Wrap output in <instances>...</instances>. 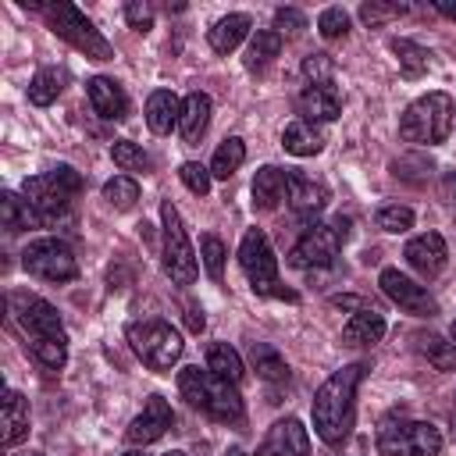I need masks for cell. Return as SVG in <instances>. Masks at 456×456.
I'll return each mask as SVG.
<instances>
[{
  "mask_svg": "<svg viewBox=\"0 0 456 456\" xmlns=\"http://www.w3.org/2000/svg\"><path fill=\"white\" fill-rule=\"evenodd\" d=\"M289 192V171L274 167V164H264L256 175H253V207L256 210H274Z\"/></svg>",
  "mask_w": 456,
  "mask_h": 456,
  "instance_id": "cell-22",
  "label": "cell"
},
{
  "mask_svg": "<svg viewBox=\"0 0 456 456\" xmlns=\"http://www.w3.org/2000/svg\"><path fill=\"white\" fill-rule=\"evenodd\" d=\"M239 267L249 278V289L256 296H274V299L296 303V292L278 281V256H274L271 239H267L264 228H249L242 235V242H239Z\"/></svg>",
  "mask_w": 456,
  "mask_h": 456,
  "instance_id": "cell-6",
  "label": "cell"
},
{
  "mask_svg": "<svg viewBox=\"0 0 456 456\" xmlns=\"http://www.w3.org/2000/svg\"><path fill=\"white\" fill-rule=\"evenodd\" d=\"M0 210H4V228H7L11 235H18V232H25V228H36V224H46V221L28 207V200H18L14 192H4V196H0Z\"/></svg>",
  "mask_w": 456,
  "mask_h": 456,
  "instance_id": "cell-30",
  "label": "cell"
},
{
  "mask_svg": "<svg viewBox=\"0 0 456 456\" xmlns=\"http://www.w3.org/2000/svg\"><path fill=\"white\" fill-rule=\"evenodd\" d=\"M435 11H438V14H445V18H452V21H456V0H435Z\"/></svg>",
  "mask_w": 456,
  "mask_h": 456,
  "instance_id": "cell-49",
  "label": "cell"
},
{
  "mask_svg": "<svg viewBox=\"0 0 456 456\" xmlns=\"http://www.w3.org/2000/svg\"><path fill=\"white\" fill-rule=\"evenodd\" d=\"M317 32H321L324 39H342V36L349 32V14H346L342 7H324V11L317 14Z\"/></svg>",
  "mask_w": 456,
  "mask_h": 456,
  "instance_id": "cell-41",
  "label": "cell"
},
{
  "mask_svg": "<svg viewBox=\"0 0 456 456\" xmlns=\"http://www.w3.org/2000/svg\"><path fill=\"white\" fill-rule=\"evenodd\" d=\"M385 338V317L370 306V310H360L353 314L346 324H342V342L346 346H374Z\"/></svg>",
  "mask_w": 456,
  "mask_h": 456,
  "instance_id": "cell-25",
  "label": "cell"
},
{
  "mask_svg": "<svg viewBox=\"0 0 456 456\" xmlns=\"http://www.w3.org/2000/svg\"><path fill=\"white\" fill-rule=\"evenodd\" d=\"M185 321H189V328H192V331H203V324H207V321H203V310H196V306H189Z\"/></svg>",
  "mask_w": 456,
  "mask_h": 456,
  "instance_id": "cell-48",
  "label": "cell"
},
{
  "mask_svg": "<svg viewBox=\"0 0 456 456\" xmlns=\"http://www.w3.org/2000/svg\"><path fill=\"white\" fill-rule=\"evenodd\" d=\"M306 452H310V435H306V428H303L296 417H285V420L271 424V431L264 435V442H260V449H256L253 456H306ZM228 456H249V452L232 449Z\"/></svg>",
  "mask_w": 456,
  "mask_h": 456,
  "instance_id": "cell-14",
  "label": "cell"
},
{
  "mask_svg": "<svg viewBox=\"0 0 456 456\" xmlns=\"http://www.w3.org/2000/svg\"><path fill=\"white\" fill-rule=\"evenodd\" d=\"M331 75H335V61H331L328 53H310V57L303 61V78H306V86L331 82Z\"/></svg>",
  "mask_w": 456,
  "mask_h": 456,
  "instance_id": "cell-43",
  "label": "cell"
},
{
  "mask_svg": "<svg viewBox=\"0 0 456 456\" xmlns=\"http://www.w3.org/2000/svg\"><path fill=\"white\" fill-rule=\"evenodd\" d=\"M128 346L150 370H171L182 356V335L167 321H135L128 324Z\"/></svg>",
  "mask_w": 456,
  "mask_h": 456,
  "instance_id": "cell-8",
  "label": "cell"
},
{
  "mask_svg": "<svg viewBox=\"0 0 456 456\" xmlns=\"http://www.w3.org/2000/svg\"><path fill=\"white\" fill-rule=\"evenodd\" d=\"M413 346H417V353H420L435 370H442V374L456 370V342H449V338H442V335H435V331H420V335H413Z\"/></svg>",
  "mask_w": 456,
  "mask_h": 456,
  "instance_id": "cell-28",
  "label": "cell"
},
{
  "mask_svg": "<svg viewBox=\"0 0 456 456\" xmlns=\"http://www.w3.org/2000/svg\"><path fill=\"white\" fill-rule=\"evenodd\" d=\"M381 456H438L442 431L428 420H385L374 438Z\"/></svg>",
  "mask_w": 456,
  "mask_h": 456,
  "instance_id": "cell-9",
  "label": "cell"
},
{
  "mask_svg": "<svg viewBox=\"0 0 456 456\" xmlns=\"http://www.w3.org/2000/svg\"><path fill=\"white\" fill-rule=\"evenodd\" d=\"M171 420H175L171 403L164 395H150L146 406H142V413H135L132 424L125 428V442L128 445H150V442H157L171 428Z\"/></svg>",
  "mask_w": 456,
  "mask_h": 456,
  "instance_id": "cell-15",
  "label": "cell"
},
{
  "mask_svg": "<svg viewBox=\"0 0 456 456\" xmlns=\"http://www.w3.org/2000/svg\"><path fill=\"white\" fill-rule=\"evenodd\" d=\"M388 46H392V53L399 57V71H403L406 78H420V75L431 68V53H428L420 43H413V39H392Z\"/></svg>",
  "mask_w": 456,
  "mask_h": 456,
  "instance_id": "cell-32",
  "label": "cell"
},
{
  "mask_svg": "<svg viewBox=\"0 0 456 456\" xmlns=\"http://www.w3.org/2000/svg\"><path fill=\"white\" fill-rule=\"evenodd\" d=\"M378 285H381V292H385L395 306H403V310L413 314V317H435V314H438L435 296H431L424 285H417L413 278H406L403 271H395V267H385V271L378 274Z\"/></svg>",
  "mask_w": 456,
  "mask_h": 456,
  "instance_id": "cell-13",
  "label": "cell"
},
{
  "mask_svg": "<svg viewBox=\"0 0 456 456\" xmlns=\"http://www.w3.org/2000/svg\"><path fill=\"white\" fill-rule=\"evenodd\" d=\"M306 28V18L296 7H278L274 11V32L278 36H299Z\"/></svg>",
  "mask_w": 456,
  "mask_h": 456,
  "instance_id": "cell-45",
  "label": "cell"
},
{
  "mask_svg": "<svg viewBox=\"0 0 456 456\" xmlns=\"http://www.w3.org/2000/svg\"><path fill=\"white\" fill-rule=\"evenodd\" d=\"M249 363H253L256 378H264L271 385H285L289 381V363L271 342H253L249 346Z\"/></svg>",
  "mask_w": 456,
  "mask_h": 456,
  "instance_id": "cell-27",
  "label": "cell"
},
{
  "mask_svg": "<svg viewBox=\"0 0 456 456\" xmlns=\"http://www.w3.org/2000/svg\"><path fill=\"white\" fill-rule=\"evenodd\" d=\"M82 192V175L71 167V164H57L50 167L46 175H32L21 182V196L28 200V207L43 217V221H53L57 214L68 210V203Z\"/></svg>",
  "mask_w": 456,
  "mask_h": 456,
  "instance_id": "cell-7",
  "label": "cell"
},
{
  "mask_svg": "<svg viewBox=\"0 0 456 456\" xmlns=\"http://www.w3.org/2000/svg\"><path fill=\"white\" fill-rule=\"evenodd\" d=\"M110 157L121 171H150V157L142 153V146H135L132 139H118L110 142Z\"/></svg>",
  "mask_w": 456,
  "mask_h": 456,
  "instance_id": "cell-37",
  "label": "cell"
},
{
  "mask_svg": "<svg viewBox=\"0 0 456 456\" xmlns=\"http://www.w3.org/2000/svg\"><path fill=\"white\" fill-rule=\"evenodd\" d=\"M207 370H214V374H221V378H228V381L239 385L242 374H246V363H242V356L228 342H214L207 349Z\"/></svg>",
  "mask_w": 456,
  "mask_h": 456,
  "instance_id": "cell-33",
  "label": "cell"
},
{
  "mask_svg": "<svg viewBox=\"0 0 456 456\" xmlns=\"http://www.w3.org/2000/svg\"><path fill=\"white\" fill-rule=\"evenodd\" d=\"M86 96H89V107H93L103 121H121V118L128 114V96H125V89H121L114 78H107V75H93V78L86 82Z\"/></svg>",
  "mask_w": 456,
  "mask_h": 456,
  "instance_id": "cell-19",
  "label": "cell"
},
{
  "mask_svg": "<svg viewBox=\"0 0 456 456\" xmlns=\"http://www.w3.org/2000/svg\"><path fill=\"white\" fill-rule=\"evenodd\" d=\"M200 256H203L207 274H210L214 281H221V278H224V256H228V253H224V242L207 232V235L200 239Z\"/></svg>",
  "mask_w": 456,
  "mask_h": 456,
  "instance_id": "cell-39",
  "label": "cell"
},
{
  "mask_svg": "<svg viewBox=\"0 0 456 456\" xmlns=\"http://www.w3.org/2000/svg\"><path fill=\"white\" fill-rule=\"evenodd\" d=\"M103 200L114 210H132L135 200H139V182L128 178V175H114L110 182H103Z\"/></svg>",
  "mask_w": 456,
  "mask_h": 456,
  "instance_id": "cell-36",
  "label": "cell"
},
{
  "mask_svg": "<svg viewBox=\"0 0 456 456\" xmlns=\"http://www.w3.org/2000/svg\"><path fill=\"white\" fill-rule=\"evenodd\" d=\"M442 196H445V203L456 207V171H445L442 175Z\"/></svg>",
  "mask_w": 456,
  "mask_h": 456,
  "instance_id": "cell-47",
  "label": "cell"
},
{
  "mask_svg": "<svg viewBox=\"0 0 456 456\" xmlns=\"http://www.w3.org/2000/svg\"><path fill=\"white\" fill-rule=\"evenodd\" d=\"M406 11H410L406 4H381V0H370V4H360V21L370 25V28H378V25H385L388 18H399V14H406Z\"/></svg>",
  "mask_w": 456,
  "mask_h": 456,
  "instance_id": "cell-40",
  "label": "cell"
},
{
  "mask_svg": "<svg viewBox=\"0 0 456 456\" xmlns=\"http://www.w3.org/2000/svg\"><path fill=\"white\" fill-rule=\"evenodd\" d=\"M452 114H456V103L449 93L417 96L399 118V139L417 146H438L452 132Z\"/></svg>",
  "mask_w": 456,
  "mask_h": 456,
  "instance_id": "cell-4",
  "label": "cell"
},
{
  "mask_svg": "<svg viewBox=\"0 0 456 456\" xmlns=\"http://www.w3.org/2000/svg\"><path fill=\"white\" fill-rule=\"evenodd\" d=\"M178 118H182V100L171 89H153L146 96V125H150V132L167 135L171 128H178Z\"/></svg>",
  "mask_w": 456,
  "mask_h": 456,
  "instance_id": "cell-21",
  "label": "cell"
},
{
  "mask_svg": "<svg viewBox=\"0 0 456 456\" xmlns=\"http://www.w3.org/2000/svg\"><path fill=\"white\" fill-rule=\"evenodd\" d=\"M43 18H46V25H50V32L53 36H61L64 43H71L78 53H86L89 61H110L114 57V46L103 39V32L75 7V4H68V0H50V4H32Z\"/></svg>",
  "mask_w": 456,
  "mask_h": 456,
  "instance_id": "cell-3",
  "label": "cell"
},
{
  "mask_svg": "<svg viewBox=\"0 0 456 456\" xmlns=\"http://www.w3.org/2000/svg\"><path fill=\"white\" fill-rule=\"evenodd\" d=\"M0 442L4 449H14L25 435H28V403L18 388H4V403H0Z\"/></svg>",
  "mask_w": 456,
  "mask_h": 456,
  "instance_id": "cell-20",
  "label": "cell"
},
{
  "mask_svg": "<svg viewBox=\"0 0 456 456\" xmlns=\"http://www.w3.org/2000/svg\"><path fill=\"white\" fill-rule=\"evenodd\" d=\"M413 210L406 207V203H385L381 210H378V228H385V232H392V235H399V232H410L413 228Z\"/></svg>",
  "mask_w": 456,
  "mask_h": 456,
  "instance_id": "cell-38",
  "label": "cell"
},
{
  "mask_svg": "<svg viewBox=\"0 0 456 456\" xmlns=\"http://www.w3.org/2000/svg\"><path fill=\"white\" fill-rule=\"evenodd\" d=\"M331 306H342V310H353V314L370 310V306H367V299H360V296H335V299H331Z\"/></svg>",
  "mask_w": 456,
  "mask_h": 456,
  "instance_id": "cell-46",
  "label": "cell"
},
{
  "mask_svg": "<svg viewBox=\"0 0 456 456\" xmlns=\"http://www.w3.org/2000/svg\"><path fill=\"white\" fill-rule=\"evenodd\" d=\"M178 178H182V185L189 189V192H196V196H207L210 192V167H203V164H196V160H185L182 167H178Z\"/></svg>",
  "mask_w": 456,
  "mask_h": 456,
  "instance_id": "cell-42",
  "label": "cell"
},
{
  "mask_svg": "<svg viewBox=\"0 0 456 456\" xmlns=\"http://www.w3.org/2000/svg\"><path fill=\"white\" fill-rule=\"evenodd\" d=\"M285 200H289V207H292L296 217H303V221L314 224V217L328 207V189L321 182L299 175V171H289V192H285Z\"/></svg>",
  "mask_w": 456,
  "mask_h": 456,
  "instance_id": "cell-17",
  "label": "cell"
},
{
  "mask_svg": "<svg viewBox=\"0 0 456 456\" xmlns=\"http://www.w3.org/2000/svg\"><path fill=\"white\" fill-rule=\"evenodd\" d=\"M121 456H142V452H139V449H128V452H121Z\"/></svg>",
  "mask_w": 456,
  "mask_h": 456,
  "instance_id": "cell-51",
  "label": "cell"
},
{
  "mask_svg": "<svg viewBox=\"0 0 456 456\" xmlns=\"http://www.w3.org/2000/svg\"><path fill=\"white\" fill-rule=\"evenodd\" d=\"M28 353L39 367L61 370L68 363V338H28Z\"/></svg>",
  "mask_w": 456,
  "mask_h": 456,
  "instance_id": "cell-35",
  "label": "cell"
},
{
  "mask_svg": "<svg viewBox=\"0 0 456 456\" xmlns=\"http://www.w3.org/2000/svg\"><path fill=\"white\" fill-rule=\"evenodd\" d=\"M246 36H249V14H224L207 32V43H210L214 53H232Z\"/></svg>",
  "mask_w": 456,
  "mask_h": 456,
  "instance_id": "cell-26",
  "label": "cell"
},
{
  "mask_svg": "<svg viewBox=\"0 0 456 456\" xmlns=\"http://www.w3.org/2000/svg\"><path fill=\"white\" fill-rule=\"evenodd\" d=\"M349 239V217H331V221H314L303 228V235L296 239V246L289 249V267L296 271H321L331 267L342 242Z\"/></svg>",
  "mask_w": 456,
  "mask_h": 456,
  "instance_id": "cell-5",
  "label": "cell"
},
{
  "mask_svg": "<svg viewBox=\"0 0 456 456\" xmlns=\"http://www.w3.org/2000/svg\"><path fill=\"white\" fill-rule=\"evenodd\" d=\"M242 160H246V142L242 139H224L217 150H214V160H210V175L214 178H221V182H228L239 167H242Z\"/></svg>",
  "mask_w": 456,
  "mask_h": 456,
  "instance_id": "cell-34",
  "label": "cell"
},
{
  "mask_svg": "<svg viewBox=\"0 0 456 456\" xmlns=\"http://www.w3.org/2000/svg\"><path fill=\"white\" fill-rule=\"evenodd\" d=\"M164 456H185V452H182V449H171V452H164Z\"/></svg>",
  "mask_w": 456,
  "mask_h": 456,
  "instance_id": "cell-50",
  "label": "cell"
},
{
  "mask_svg": "<svg viewBox=\"0 0 456 456\" xmlns=\"http://www.w3.org/2000/svg\"><path fill=\"white\" fill-rule=\"evenodd\" d=\"M403 256H406V264H410L417 274L435 278V274L445 267V260H449V246H445V239H442L438 232H420V235H413V239L403 246Z\"/></svg>",
  "mask_w": 456,
  "mask_h": 456,
  "instance_id": "cell-16",
  "label": "cell"
},
{
  "mask_svg": "<svg viewBox=\"0 0 456 456\" xmlns=\"http://www.w3.org/2000/svg\"><path fill=\"white\" fill-rule=\"evenodd\" d=\"M21 456H43V452H21Z\"/></svg>",
  "mask_w": 456,
  "mask_h": 456,
  "instance_id": "cell-53",
  "label": "cell"
},
{
  "mask_svg": "<svg viewBox=\"0 0 456 456\" xmlns=\"http://www.w3.org/2000/svg\"><path fill=\"white\" fill-rule=\"evenodd\" d=\"M278 53H281V36L274 28H256L249 46H246V68L249 71H264Z\"/></svg>",
  "mask_w": 456,
  "mask_h": 456,
  "instance_id": "cell-29",
  "label": "cell"
},
{
  "mask_svg": "<svg viewBox=\"0 0 456 456\" xmlns=\"http://www.w3.org/2000/svg\"><path fill=\"white\" fill-rule=\"evenodd\" d=\"M452 342H456V317H452Z\"/></svg>",
  "mask_w": 456,
  "mask_h": 456,
  "instance_id": "cell-52",
  "label": "cell"
},
{
  "mask_svg": "<svg viewBox=\"0 0 456 456\" xmlns=\"http://www.w3.org/2000/svg\"><path fill=\"white\" fill-rule=\"evenodd\" d=\"M363 370H367L363 363H346V367H338L314 392V406H310L314 431L331 449H338L349 438V431H353V420H356V388H360Z\"/></svg>",
  "mask_w": 456,
  "mask_h": 456,
  "instance_id": "cell-1",
  "label": "cell"
},
{
  "mask_svg": "<svg viewBox=\"0 0 456 456\" xmlns=\"http://www.w3.org/2000/svg\"><path fill=\"white\" fill-rule=\"evenodd\" d=\"M296 107L303 114V121H335L342 114V96L335 89V82H321V86H303V93L296 96Z\"/></svg>",
  "mask_w": 456,
  "mask_h": 456,
  "instance_id": "cell-18",
  "label": "cell"
},
{
  "mask_svg": "<svg viewBox=\"0 0 456 456\" xmlns=\"http://www.w3.org/2000/svg\"><path fill=\"white\" fill-rule=\"evenodd\" d=\"M178 392H182V399L192 410H200V413H207V417H214L221 424H235L246 413L239 385L228 381V378H221V374H214V370L182 367L178 370Z\"/></svg>",
  "mask_w": 456,
  "mask_h": 456,
  "instance_id": "cell-2",
  "label": "cell"
},
{
  "mask_svg": "<svg viewBox=\"0 0 456 456\" xmlns=\"http://www.w3.org/2000/svg\"><path fill=\"white\" fill-rule=\"evenodd\" d=\"M64 89V71L61 68H39L32 78H28V103L36 107H50Z\"/></svg>",
  "mask_w": 456,
  "mask_h": 456,
  "instance_id": "cell-31",
  "label": "cell"
},
{
  "mask_svg": "<svg viewBox=\"0 0 456 456\" xmlns=\"http://www.w3.org/2000/svg\"><path fill=\"white\" fill-rule=\"evenodd\" d=\"M125 21L135 32H150L153 28V7L146 0H132V4H125Z\"/></svg>",
  "mask_w": 456,
  "mask_h": 456,
  "instance_id": "cell-44",
  "label": "cell"
},
{
  "mask_svg": "<svg viewBox=\"0 0 456 456\" xmlns=\"http://www.w3.org/2000/svg\"><path fill=\"white\" fill-rule=\"evenodd\" d=\"M11 314L14 321L25 328L28 338H68L61 314L53 310V303H46L43 296H28V292H11Z\"/></svg>",
  "mask_w": 456,
  "mask_h": 456,
  "instance_id": "cell-12",
  "label": "cell"
},
{
  "mask_svg": "<svg viewBox=\"0 0 456 456\" xmlns=\"http://www.w3.org/2000/svg\"><path fill=\"white\" fill-rule=\"evenodd\" d=\"M160 224H164V242H160V264L164 274L175 285H192L196 281V253L189 246V232L182 224V214L171 200L160 203Z\"/></svg>",
  "mask_w": 456,
  "mask_h": 456,
  "instance_id": "cell-10",
  "label": "cell"
},
{
  "mask_svg": "<svg viewBox=\"0 0 456 456\" xmlns=\"http://www.w3.org/2000/svg\"><path fill=\"white\" fill-rule=\"evenodd\" d=\"M207 125H210V96L196 89V93H189V96L182 100L178 132H182V139H185V142H200V139H203V132H207Z\"/></svg>",
  "mask_w": 456,
  "mask_h": 456,
  "instance_id": "cell-23",
  "label": "cell"
},
{
  "mask_svg": "<svg viewBox=\"0 0 456 456\" xmlns=\"http://www.w3.org/2000/svg\"><path fill=\"white\" fill-rule=\"evenodd\" d=\"M21 267L32 274V278H43V281H71L78 274V260L71 253L68 242L61 239H32L25 249H21Z\"/></svg>",
  "mask_w": 456,
  "mask_h": 456,
  "instance_id": "cell-11",
  "label": "cell"
},
{
  "mask_svg": "<svg viewBox=\"0 0 456 456\" xmlns=\"http://www.w3.org/2000/svg\"><path fill=\"white\" fill-rule=\"evenodd\" d=\"M281 146H285V153H292V157H314V153L324 150V132H321L314 121L296 118V121L285 125V132H281Z\"/></svg>",
  "mask_w": 456,
  "mask_h": 456,
  "instance_id": "cell-24",
  "label": "cell"
}]
</instances>
